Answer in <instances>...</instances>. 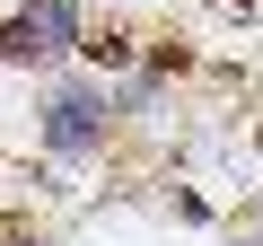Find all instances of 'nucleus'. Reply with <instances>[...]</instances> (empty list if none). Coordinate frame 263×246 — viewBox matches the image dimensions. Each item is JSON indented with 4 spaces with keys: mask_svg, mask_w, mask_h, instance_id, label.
Masks as SVG:
<instances>
[{
    "mask_svg": "<svg viewBox=\"0 0 263 246\" xmlns=\"http://www.w3.org/2000/svg\"><path fill=\"white\" fill-rule=\"evenodd\" d=\"M88 141H97V106L88 97H62L53 106V150H88Z\"/></svg>",
    "mask_w": 263,
    "mask_h": 246,
    "instance_id": "f257e3e1",
    "label": "nucleus"
},
{
    "mask_svg": "<svg viewBox=\"0 0 263 246\" xmlns=\"http://www.w3.org/2000/svg\"><path fill=\"white\" fill-rule=\"evenodd\" d=\"M35 53H53L35 18H18V27H0V62H35Z\"/></svg>",
    "mask_w": 263,
    "mask_h": 246,
    "instance_id": "f03ea898",
    "label": "nucleus"
},
{
    "mask_svg": "<svg viewBox=\"0 0 263 246\" xmlns=\"http://www.w3.org/2000/svg\"><path fill=\"white\" fill-rule=\"evenodd\" d=\"M79 53H88V62H123V53H132V36H123V27H88V36H79Z\"/></svg>",
    "mask_w": 263,
    "mask_h": 246,
    "instance_id": "7ed1b4c3",
    "label": "nucleus"
},
{
    "mask_svg": "<svg viewBox=\"0 0 263 246\" xmlns=\"http://www.w3.org/2000/svg\"><path fill=\"white\" fill-rule=\"evenodd\" d=\"M211 9H228V18H254V0H211Z\"/></svg>",
    "mask_w": 263,
    "mask_h": 246,
    "instance_id": "20e7f679",
    "label": "nucleus"
}]
</instances>
